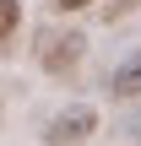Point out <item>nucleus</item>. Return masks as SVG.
Listing matches in <instances>:
<instances>
[{
  "instance_id": "obj_4",
  "label": "nucleus",
  "mask_w": 141,
  "mask_h": 146,
  "mask_svg": "<svg viewBox=\"0 0 141 146\" xmlns=\"http://www.w3.org/2000/svg\"><path fill=\"white\" fill-rule=\"evenodd\" d=\"M16 27H22V0H0V49L11 43Z\"/></svg>"
},
{
  "instance_id": "obj_6",
  "label": "nucleus",
  "mask_w": 141,
  "mask_h": 146,
  "mask_svg": "<svg viewBox=\"0 0 141 146\" xmlns=\"http://www.w3.org/2000/svg\"><path fill=\"white\" fill-rule=\"evenodd\" d=\"M87 5H98V0H54V11H87Z\"/></svg>"
},
{
  "instance_id": "obj_3",
  "label": "nucleus",
  "mask_w": 141,
  "mask_h": 146,
  "mask_svg": "<svg viewBox=\"0 0 141 146\" xmlns=\"http://www.w3.org/2000/svg\"><path fill=\"white\" fill-rule=\"evenodd\" d=\"M109 87H114V98H141V49H130V54L114 65Z\"/></svg>"
},
{
  "instance_id": "obj_5",
  "label": "nucleus",
  "mask_w": 141,
  "mask_h": 146,
  "mask_svg": "<svg viewBox=\"0 0 141 146\" xmlns=\"http://www.w3.org/2000/svg\"><path fill=\"white\" fill-rule=\"evenodd\" d=\"M125 135H130V141L141 146V108H136V114H130V119H125Z\"/></svg>"
},
{
  "instance_id": "obj_2",
  "label": "nucleus",
  "mask_w": 141,
  "mask_h": 146,
  "mask_svg": "<svg viewBox=\"0 0 141 146\" xmlns=\"http://www.w3.org/2000/svg\"><path fill=\"white\" fill-rule=\"evenodd\" d=\"M82 54H87V38L71 27V33H43V49H38V65L49 70V76H71L76 65H82Z\"/></svg>"
},
{
  "instance_id": "obj_1",
  "label": "nucleus",
  "mask_w": 141,
  "mask_h": 146,
  "mask_svg": "<svg viewBox=\"0 0 141 146\" xmlns=\"http://www.w3.org/2000/svg\"><path fill=\"white\" fill-rule=\"evenodd\" d=\"M98 135V108L92 103H71L43 125V146H87Z\"/></svg>"
}]
</instances>
